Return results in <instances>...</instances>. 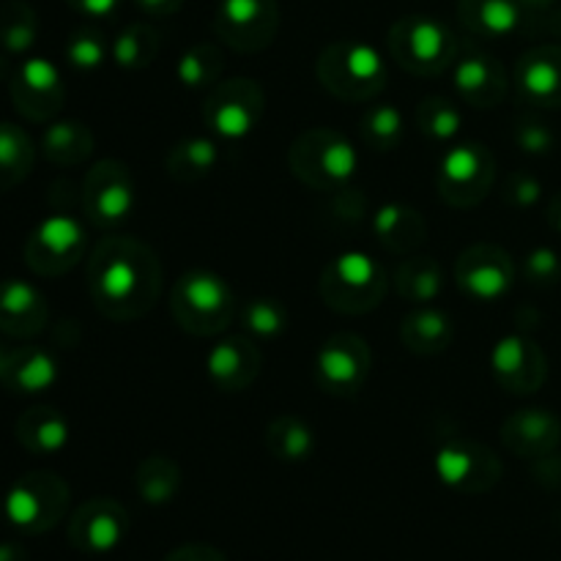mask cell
I'll list each match as a JSON object with an SVG mask.
<instances>
[{"label":"cell","instance_id":"52a82bcc","mask_svg":"<svg viewBox=\"0 0 561 561\" xmlns=\"http://www.w3.org/2000/svg\"><path fill=\"white\" fill-rule=\"evenodd\" d=\"M71 491L55 471H31L9 488L3 502L5 518L22 535H47L69 513Z\"/></svg>","mask_w":561,"mask_h":561},{"label":"cell","instance_id":"ac0fdd59","mask_svg":"<svg viewBox=\"0 0 561 561\" xmlns=\"http://www.w3.org/2000/svg\"><path fill=\"white\" fill-rule=\"evenodd\" d=\"M491 373L504 392L535 394L548 378L546 351L526 334H507L493 345Z\"/></svg>","mask_w":561,"mask_h":561},{"label":"cell","instance_id":"ffe728a7","mask_svg":"<svg viewBox=\"0 0 561 561\" xmlns=\"http://www.w3.org/2000/svg\"><path fill=\"white\" fill-rule=\"evenodd\" d=\"M263 367V354L257 348V340H252L250 334H233V337H225L222 343L214 345L208 351L206 359V373L208 381L225 394L244 392L255 383V378L261 376Z\"/></svg>","mask_w":561,"mask_h":561},{"label":"cell","instance_id":"484cf974","mask_svg":"<svg viewBox=\"0 0 561 561\" xmlns=\"http://www.w3.org/2000/svg\"><path fill=\"white\" fill-rule=\"evenodd\" d=\"M55 381H58V362L49 351L38 345H20L9 351L3 381H0L5 389L16 394H38L47 392Z\"/></svg>","mask_w":561,"mask_h":561},{"label":"cell","instance_id":"83f0119b","mask_svg":"<svg viewBox=\"0 0 561 561\" xmlns=\"http://www.w3.org/2000/svg\"><path fill=\"white\" fill-rule=\"evenodd\" d=\"M400 340L416 356H438L453 345L455 327L447 312L420 305L400 323Z\"/></svg>","mask_w":561,"mask_h":561},{"label":"cell","instance_id":"5b68a950","mask_svg":"<svg viewBox=\"0 0 561 561\" xmlns=\"http://www.w3.org/2000/svg\"><path fill=\"white\" fill-rule=\"evenodd\" d=\"M389 290V274L365 252H340L323 266L318 294L340 316H367L381 307Z\"/></svg>","mask_w":561,"mask_h":561},{"label":"cell","instance_id":"44dd1931","mask_svg":"<svg viewBox=\"0 0 561 561\" xmlns=\"http://www.w3.org/2000/svg\"><path fill=\"white\" fill-rule=\"evenodd\" d=\"M502 444L524 460H546L561 444V420L551 409H520L502 422Z\"/></svg>","mask_w":561,"mask_h":561},{"label":"cell","instance_id":"d6a6232c","mask_svg":"<svg viewBox=\"0 0 561 561\" xmlns=\"http://www.w3.org/2000/svg\"><path fill=\"white\" fill-rule=\"evenodd\" d=\"M135 488L137 496L151 507L170 504L181 491V469L173 458L157 453L140 460L135 469Z\"/></svg>","mask_w":561,"mask_h":561},{"label":"cell","instance_id":"2e32d148","mask_svg":"<svg viewBox=\"0 0 561 561\" xmlns=\"http://www.w3.org/2000/svg\"><path fill=\"white\" fill-rule=\"evenodd\" d=\"M455 285L474 301H499L513 290L515 261L496 244H471L455 261Z\"/></svg>","mask_w":561,"mask_h":561},{"label":"cell","instance_id":"6da1fadb","mask_svg":"<svg viewBox=\"0 0 561 561\" xmlns=\"http://www.w3.org/2000/svg\"><path fill=\"white\" fill-rule=\"evenodd\" d=\"M162 285L157 252L131 236H104L88 257V294L107 321L129 323L148 316Z\"/></svg>","mask_w":561,"mask_h":561},{"label":"cell","instance_id":"816d5d0a","mask_svg":"<svg viewBox=\"0 0 561 561\" xmlns=\"http://www.w3.org/2000/svg\"><path fill=\"white\" fill-rule=\"evenodd\" d=\"M9 351H11V348H0V381H3V373H5V362H9Z\"/></svg>","mask_w":561,"mask_h":561},{"label":"cell","instance_id":"f5cc1de1","mask_svg":"<svg viewBox=\"0 0 561 561\" xmlns=\"http://www.w3.org/2000/svg\"><path fill=\"white\" fill-rule=\"evenodd\" d=\"M0 513H3V504H0Z\"/></svg>","mask_w":561,"mask_h":561},{"label":"cell","instance_id":"8992f818","mask_svg":"<svg viewBox=\"0 0 561 561\" xmlns=\"http://www.w3.org/2000/svg\"><path fill=\"white\" fill-rule=\"evenodd\" d=\"M389 55L414 77H436L458 60V38L442 20L427 14L400 16L387 36Z\"/></svg>","mask_w":561,"mask_h":561},{"label":"cell","instance_id":"5bb4252c","mask_svg":"<svg viewBox=\"0 0 561 561\" xmlns=\"http://www.w3.org/2000/svg\"><path fill=\"white\" fill-rule=\"evenodd\" d=\"M370 370V345L354 332L332 334L316 356V383L332 398H356L365 389Z\"/></svg>","mask_w":561,"mask_h":561},{"label":"cell","instance_id":"60d3db41","mask_svg":"<svg viewBox=\"0 0 561 561\" xmlns=\"http://www.w3.org/2000/svg\"><path fill=\"white\" fill-rule=\"evenodd\" d=\"M110 47H113V44H107V36H104L102 31L85 25L71 31V36L66 38L64 53L69 66H75L77 71H93L107 60Z\"/></svg>","mask_w":561,"mask_h":561},{"label":"cell","instance_id":"30bf717a","mask_svg":"<svg viewBox=\"0 0 561 561\" xmlns=\"http://www.w3.org/2000/svg\"><path fill=\"white\" fill-rule=\"evenodd\" d=\"M433 469L449 491L463 493V496L491 493L504 474L499 455L488 444L466 436L449 438L447 444H442L433 458Z\"/></svg>","mask_w":561,"mask_h":561},{"label":"cell","instance_id":"f6af8a7d","mask_svg":"<svg viewBox=\"0 0 561 561\" xmlns=\"http://www.w3.org/2000/svg\"><path fill=\"white\" fill-rule=\"evenodd\" d=\"M164 561H228V557L208 542H186V546L173 548Z\"/></svg>","mask_w":561,"mask_h":561},{"label":"cell","instance_id":"681fc988","mask_svg":"<svg viewBox=\"0 0 561 561\" xmlns=\"http://www.w3.org/2000/svg\"><path fill=\"white\" fill-rule=\"evenodd\" d=\"M0 561H31V557L20 542H0Z\"/></svg>","mask_w":561,"mask_h":561},{"label":"cell","instance_id":"8d00e7d4","mask_svg":"<svg viewBox=\"0 0 561 561\" xmlns=\"http://www.w3.org/2000/svg\"><path fill=\"white\" fill-rule=\"evenodd\" d=\"M38 38V16L25 0H5L0 5V47L9 55H25Z\"/></svg>","mask_w":561,"mask_h":561},{"label":"cell","instance_id":"7a4b0ae2","mask_svg":"<svg viewBox=\"0 0 561 561\" xmlns=\"http://www.w3.org/2000/svg\"><path fill=\"white\" fill-rule=\"evenodd\" d=\"M316 77L340 102H370L389 82L387 60L376 47L356 38L327 44L316 60Z\"/></svg>","mask_w":561,"mask_h":561},{"label":"cell","instance_id":"7dc6e473","mask_svg":"<svg viewBox=\"0 0 561 561\" xmlns=\"http://www.w3.org/2000/svg\"><path fill=\"white\" fill-rule=\"evenodd\" d=\"M184 3H186V0H135V5L142 11V14L157 16V20H164V16L179 14L181 5H184Z\"/></svg>","mask_w":561,"mask_h":561},{"label":"cell","instance_id":"9a60e30c","mask_svg":"<svg viewBox=\"0 0 561 561\" xmlns=\"http://www.w3.org/2000/svg\"><path fill=\"white\" fill-rule=\"evenodd\" d=\"M9 93L14 110L25 121L47 124L64 110L66 85L58 66L47 58H27L14 69L9 80Z\"/></svg>","mask_w":561,"mask_h":561},{"label":"cell","instance_id":"4fadbf2b","mask_svg":"<svg viewBox=\"0 0 561 561\" xmlns=\"http://www.w3.org/2000/svg\"><path fill=\"white\" fill-rule=\"evenodd\" d=\"M214 31L219 42L233 53H263L277 38L279 3L277 0H219Z\"/></svg>","mask_w":561,"mask_h":561},{"label":"cell","instance_id":"d6986e66","mask_svg":"<svg viewBox=\"0 0 561 561\" xmlns=\"http://www.w3.org/2000/svg\"><path fill=\"white\" fill-rule=\"evenodd\" d=\"M515 93L529 107H561V44H537L515 64Z\"/></svg>","mask_w":561,"mask_h":561},{"label":"cell","instance_id":"d4e9b609","mask_svg":"<svg viewBox=\"0 0 561 561\" xmlns=\"http://www.w3.org/2000/svg\"><path fill=\"white\" fill-rule=\"evenodd\" d=\"M524 11L518 0H458V22L480 38L513 36L524 25Z\"/></svg>","mask_w":561,"mask_h":561},{"label":"cell","instance_id":"f546056e","mask_svg":"<svg viewBox=\"0 0 561 561\" xmlns=\"http://www.w3.org/2000/svg\"><path fill=\"white\" fill-rule=\"evenodd\" d=\"M219 162V146L211 137H184L164 157V170L179 184H195L214 173Z\"/></svg>","mask_w":561,"mask_h":561},{"label":"cell","instance_id":"ba28073f","mask_svg":"<svg viewBox=\"0 0 561 561\" xmlns=\"http://www.w3.org/2000/svg\"><path fill=\"white\" fill-rule=\"evenodd\" d=\"M496 184V157L482 142H460L438 164V197L453 208H474Z\"/></svg>","mask_w":561,"mask_h":561},{"label":"cell","instance_id":"e0dca14e","mask_svg":"<svg viewBox=\"0 0 561 561\" xmlns=\"http://www.w3.org/2000/svg\"><path fill=\"white\" fill-rule=\"evenodd\" d=\"M129 535V513L121 502L110 496H96L82 502L71 513L66 537L71 548L88 557H102V553L115 551Z\"/></svg>","mask_w":561,"mask_h":561},{"label":"cell","instance_id":"1f68e13d","mask_svg":"<svg viewBox=\"0 0 561 561\" xmlns=\"http://www.w3.org/2000/svg\"><path fill=\"white\" fill-rule=\"evenodd\" d=\"M268 455L283 463H305L316 453V433L305 420L294 414L274 416L263 433Z\"/></svg>","mask_w":561,"mask_h":561},{"label":"cell","instance_id":"74e56055","mask_svg":"<svg viewBox=\"0 0 561 561\" xmlns=\"http://www.w3.org/2000/svg\"><path fill=\"white\" fill-rule=\"evenodd\" d=\"M241 327L257 343H268V340L283 337L288 329V310L279 299L272 296H255V299L244 301L239 310Z\"/></svg>","mask_w":561,"mask_h":561},{"label":"cell","instance_id":"3957f363","mask_svg":"<svg viewBox=\"0 0 561 561\" xmlns=\"http://www.w3.org/2000/svg\"><path fill=\"white\" fill-rule=\"evenodd\" d=\"M236 312H239V301L219 274L192 268L175 279L173 294H170V316L186 334H195V337L222 334L233 323Z\"/></svg>","mask_w":561,"mask_h":561},{"label":"cell","instance_id":"ee69618b","mask_svg":"<svg viewBox=\"0 0 561 561\" xmlns=\"http://www.w3.org/2000/svg\"><path fill=\"white\" fill-rule=\"evenodd\" d=\"M515 146L524 153L531 157H546L557 148V135L551 131V126L540 118H520L513 129Z\"/></svg>","mask_w":561,"mask_h":561},{"label":"cell","instance_id":"ab89813d","mask_svg":"<svg viewBox=\"0 0 561 561\" xmlns=\"http://www.w3.org/2000/svg\"><path fill=\"white\" fill-rule=\"evenodd\" d=\"M414 124L431 142H449L458 137L463 115L458 104L444 96H427L416 104Z\"/></svg>","mask_w":561,"mask_h":561},{"label":"cell","instance_id":"603a6c76","mask_svg":"<svg viewBox=\"0 0 561 561\" xmlns=\"http://www.w3.org/2000/svg\"><path fill=\"white\" fill-rule=\"evenodd\" d=\"M49 321V305L36 285L25 279H0V332L27 340L44 332Z\"/></svg>","mask_w":561,"mask_h":561},{"label":"cell","instance_id":"f1b7e54d","mask_svg":"<svg viewBox=\"0 0 561 561\" xmlns=\"http://www.w3.org/2000/svg\"><path fill=\"white\" fill-rule=\"evenodd\" d=\"M93 148H96V137L91 126L75 118L53 121L42 135L44 159L58 168H77L91 157Z\"/></svg>","mask_w":561,"mask_h":561},{"label":"cell","instance_id":"277c9868","mask_svg":"<svg viewBox=\"0 0 561 561\" xmlns=\"http://www.w3.org/2000/svg\"><path fill=\"white\" fill-rule=\"evenodd\" d=\"M288 168L310 190L340 192L354 181L359 157L343 131L316 126L290 142Z\"/></svg>","mask_w":561,"mask_h":561},{"label":"cell","instance_id":"bcb514c9","mask_svg":"<svg viewBox=\"0 0 561 561\" xmlns=\"http://www.w3.org/2000/svg\"><path fill=\"white\" fill-rule=\"evenodd\" d=\"M69 9H75L77 14L82 16H93V20H107V16L118 14L121 5L126 0H64Z\"/></svg>","mask_w":561,"mask_h":561},{"label":"cell","instance_id":"7bdbcfd3","mask_svg":"<svg viewBox=\"0 0 561 561\" xmlns=\"http://www.w3.org/2000/svg\"><path fill=\"white\" fill-rule=\"evenodd\" d=\"M524 277L531 288H553L561 279V257L551 247H535L524 261Z\"/></svg>","mask_w":561,"mask_h":561},{"label":"cell","instance_id":"f907efd6","mask_svg":"<svg viewBox=\"0 0 561 561\" xmlns=\"http://www.w3.org/2000/svg\"><path fill=\"white\" fill-rule=\"evenodd\" d=\"M520 5H524L526 11H535V14H540V11H551L553 5H557V0H518Z\"/></svg>","mask_w":561,"mask_h":561},{"label":"cell","instance_id":"7c38bea8","mask_svg":"<svg viewBox=\"0 0 561 561\" xmlns=\"http://www.w3.org/2000/svg\"><path fill=\"white\" fill-rule=\"evenodd\" d=\"M85 228L69 214H53L31 230L25 241V263L38 277H60L85 257Z\"/></svg>","mask_w":561,"mask_h":561},{"label":"cell","instance_id":"8fae6325","mask_svg":"<svg viewBox=\"0 0 561 561\" xmlns=\"http://www.w3.org/2000/svg\"><path fill=\"white\" fill-rule=\"evenodd\" d=\"M135 208V175L121 159H102L82 181V211L99 230L118 228Z\"/></svg>","mask_w":561,"mask_h":561},{"label":"cell","instance_id":"4dcf8cb0","mask_svg":"<svg viewBox=\"0 0 561 561\" xmlns=\"http://www.w3.org/2000/svg\"><path fill=\"white\" fill-rule=\"evenodd\" d=\"M394 290L403 301H411V305H427V301L436 299L444 288V272L442 263L436 257L427 255H411L403 257L394 268L392 277Z\"/></svg>","mask_w":561,"mask_h":561},{"label":"cell","instance_id":"d590c367","mask_svg":"<svg viewBox=\"0 0 561 561\" xmlns=\"http://www.w3.org/2000/svg\"><path fill=\"white\" fill-rule=\"evenodd\" d=\"M225 71V53L217 42H197L186 49L179 58L175 75L179 82L190 91H201V88H214L222 82Z\"/></svg>","mask_w":561,"mask_h":561},{"label":"cell","instance_id":"e575fe53","mask_svg":"<svg viewBox=\"0 0 561 561\" xmlns=\"http://www.w3.org/2000/svg\"><path fill=\"white\" fill-rule=\"evenodd\" d=\"M159 49H162V38H159L157 27L148 25V22H131L115 36L110 58L118 69L142 71L157 60Z\"/></svg>","mask_w":561,"mask_h":561},{"label":"cell","instance_id":"f35d334b","mask_svg":"<svg viewBox=\"0 0 561 561\" xmlns=\"http://www.w3.org/2000/svg\"><path fill=\"white\" fill-rule=\"evenodd\" d=\"M362 140L367 148L378 153L394 151L403 142L405 121L394 104H373L365 115H362Z\"/></svg>","mask_w":561,"mask_h":561},{"label":"cell","instance_id":"cb8c5ba5","mask_svg":"<svg viewBox=\"0 0 561 561\" xmlns=\"http://www.w3.org/2000/svg\"><path fill=\"white\" fill-rule=\"evenodd\" d=\"M373 233L378 244L394 255H411L427 239V222L420 208L405 203H387L373 214Z\"/></svg>","mask_w":561,"mask_h":561},{"label":"cell","instance_id":"9c48e42d","mask_svg":"<svg viewBox=\"0 0 561 561\" xmlns=\"http://www.w3.org/2000/svg\"><path fill=\"white\" fill-rule=\"evenodd\" d=\"M266 113V91L250 77L222 80L203 102V124L219 140H244L257 129Z\"/></svg>","mask_w":561,"mask_h":561},{"label":"cell","instance_id":"7402d4cb","mask_svg":"<svg viewBox=\"0 0 561 561\" xmlns=\"http://www.w3.org/2000/svg\"><path fill=\"white\" fill-rule=\"evenodd\" d=\"M455 91L466 104L480 110H493L507 99L510 80L502 60L491 53H469L455 60Z\"/></svg>","mask_w":561,"mask_h":561},{"label":"cell","instance_id":"b9f144b4","mask_svg":"<svg viewBox=\"0 0 561 561\" xmlns=\"http://www.w3.org/2000/svg\"><path fill=\"white\" fill-rule=\"evenodd\" d=\"M502 201L504 206L515 208V211H526L535 208L542 201V184L537 175L526 173V170H513L504 175L502 181Z\"/></svg>","mask_w":561,"mask_h":561},{"label":"cell","instance_id":"4316f807","mask_svg":"<svg viewBox=\"0 0 561 561\" xmlns=\"http://www.w3.org/2000/svg\"><path fill=\"white\" fill-rule=\"evenodd\" d=\"M14 436L31 455H58L69 444V422L53 405H33L16 420Z\"/></svg>","mask_w":561,"mask_h":561},{"label":"cell","instance_id":"c3c4849f","mask_svg":"<svg viewBox=\"0 0 561 561\" xmlns=\"http://www.w3.org/2000/svg\"><path fill=\"white\" fill-rule=\"evenodd\" d=\"M546 222H548V228L557 230V233L561 236V192H557V195H553L551 201H548Z\"/></svg>","mask_w":561,"mask_h":561},{"label":"cell","instance_id":"836d02e7","mask_svg":"<svg viewBox=\"0 0 561 561\" xmlns=\"http://www.w3.org/2000/svg\"><path fill=\"white\" fill-rule=\"evenodd\" d=\"M36 162V146L22 126L0 121V192L20 186Z\"/></svg>","mask_w":561,"mask_h":561}]
</instances>
